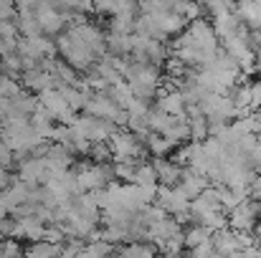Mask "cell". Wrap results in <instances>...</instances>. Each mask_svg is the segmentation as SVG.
Listing matches in <instances>:
<instances>
[{"mask_svg": "<svg viewBox=\"0 0 261 258\" xmlns=\"http://www.w3.org/2000/svg\"><path fill=\"white\" fill-rule=\"evenodd\" d=\"M56 51L64 56V61L69 64V66H74L76 71H87L91 69V64L96 61V56H94V51L89 48L87 43H82L79 38H74L69 31L64 33H59L56 36Z\"/></svg>", "mask_w": 261, "mask_h": 258, "instance_id": "cell-1", "label": "cell"}, {"mask_svg": "<svg viewBox=\"0 0 261 258\" xmlns=\"http://www.w3.org/2000/svg\"><path fill=\"white\" fill-rule=\"evenodd\" d=\"M69 33L74 36V38H79L82 43H87L89 48L94 51V56H101L104 51H107V33L99 28V25H94V23H89V20H84V23H71L69 25Z\"/></svg>", "mask_w": 261, "mask_h": 258, "instance_id": "cell-2", "label": "cell"}, {"mask_svg": "<svg viewBox=\"0 0 261 258\" xmlns=\"http://www.w3.org/2000/svg\"><path fill=\"white\" fill-rule=\"evenodd\" d=\"M36 18H38V25H41V33L43 36H59L64 28H66V18L64 13H59L54 5H36Z\"/></svg>", "mask_w": 261, "mask_h": 258, "instance_id": "cell-3", "label": "cell"}, {"mask_svg": "<svg viewBox=\"0 0 261 258\" xmlns=\"http://www.w3.org/2000/svg\"><path fill=\"white\" fill-rule=\"evenodd\" d=\"M46 167H48L46 157H33V155H28L25 160H20V162L15 165L18 180H23V182H28V185H43Z\"/></svg>", "mask_w": 261, "mask_h": 258, "instance_id": "cell-4", "label": "cell"}, {"mask_svg": "<svg viewBox=\"0 0 261 258\" xmlns=\"http://www.w3.org/2000/svg\"><path fill=\"white\" fill-rule=\"evenodd\" d=\"M211 241H213L218 256H241V246H239V238H236L233 228L226 225V228L211 231Z\"/></svg>", "mask_w": 261, "mask_h": 258, "instance_id": "cell-5", "label": "cell"}, {"mask_svg": "<svg viewBox=\"0 0 261 258\" xmlns=\"http://www.w3.org/2000/svg\"><path fill=\"white\" fill-rule=\"evenodd\" d=\"M18 79H20V86H23V89H28V91H33V94H38V91L54 86V76H51L48 71H43L41 66H36V69H23Z\"/></svg>", "mask_w": 261, "mask_h": 258, "instance_id": "cell-6", "label": "cell"}, {"mask_svg": "<svg viewBox=\"0 0 261 258\" xmlns=\"http://www.w3.org/2000/svg\"><path fill=\"white\" fill-rule=\"evenodd\" d=\"M152 167L158 172V182L160 185H168V187H175L177 182H180V165H175L173 160H168L165 155L163 157H155L152 160Z\"/></svg>", "mask_w": 261, "mask_h": 258, "instance_id": "cell-7", "label": "cell"}, {"mask_svg": "<svg viewBox=\"0 0 261 258\" xmlns=\"http://www.w3.org/2000/svg\"><path fill=\"white\" fill-rule=\"evenodd\" d=\"M61 251H64V243H51L46 238L31 241V246L23 248V253L31 258H54V256H61Z\"/></svg>", "mask_w": 261, "mask_h": 258, "instance_id": "cell-8", "label": "cell"}, {"mask_svg": "<svg viewBox=\"0 0 261 258\" xmlns=\"http://www.w3.org/2000/svg\"><path fill=\"white\" fill-rule=\"evenodd\" d=\"M107 51L114 53V56H129L132 53V33H107Z\"/></svg>", "mask_w": 261, "mask_h": 258, "instance_id": "cell-9", "label": "cell"}, {"mask_svg": "<svg viewBox=\"0 0 261 258\" xmlns=\"http://www.w3.org/2000/svg\"><path fill=\"white\" fill-rule=\"evenodd\" d=\"M38 104H43L54 117L56 114H61L69 104H66V99L61 96V91L56 89V86H48V89H43V91H38Z\"/></svg>", "mask_w": 261, "mask_h": 258, "instance_id": "cell-10", "label": "cell"}, {"mask_svg": "<svg viewBox=\"0 0 261 258\" xmlns=\"http://www.w3.org/2000/svg\"><path fill=\"white\" fill-rule=\"evenodd\" d=\"M236 13L249 28H261V5H256L254 0H239Z\"/></svg>", "mask_w": 261, "mask_h": 258, "instance_id": "cell-11", "label": "cell"}, {"mask_svg": "<svg viewBox=\"0 0 261 258\" xmlns=\"http://www.w3.org/2000/svg\"><path fill=\"white\" fill-rule=\"evenodd\" d=\"M114 253H119V256H155V253H160L158 251V246L155 243H140V241H127V246H114Z\"/></svg>", "mask_w": 261, "mask_h": 258, "instance_id": "cell-12", "label": "cell"}, {"mask_svg": "<svg viewBox=\"0 0 261 258\" xmlns=\"http://www.w3.org/2000/svg\"><path fill=\"white\" fill-rule=\"evenodd\" d=\"M155 106L163 109V111H168V114H182V111H185V101H182V96H180L177 89L165 91L163 96H158V104H155Z\"/></svg>", "mask_w": 261, "mask_h": 258, "instance_id": "cell-13", "label": "cell"}, {"mask_svg": "<svg viewBox=\"0 0 261 258\" xmlns=\"http://www.w3.org/2000/svg\"><path fill=\"white\" fill-rule=\"evenodd\" d=\"M107 91H109V96L114 99V104H117V106H122V109H127V106H129V101L135 99L132 86H129V81H124V79H119L117 84H112Z\"/></svg>", "mask_w": 261, "mask_h": 258, "instance_id": "cell-14", "label": "cell"}, {"mask_svg": "<svg viewBox=\"0 0 261 258\" xmlns=\"http://www.w3.org/2000/svg\"><path fill=\"white\" fill-rule=\"evenodd\" d=\"M198 223L208 231H218V228H226L228 225V213L223 208H216V210H208L203 215H198Z\"/></svg>", "mask_w": 261, "mask_h": 258, "instance_id": "cell-15", "label": "cell"}, {"mask_svg": "<svg viewBox=\"0 0 261 258\" xmlns=\"http://www.w3.org/2000/svg\"><path fill=\"white\" fill-rule=\"evenodd\" d=\"M59 91H61V96L66 99V104H69V109H74V111H82L84 109V104H87V96L76 89L74 84H61L56 86Z\"/></svg>", "mask_w": 261, "mask_h": 258, "instance_id": "cell-16", "label": "cell"}, {"mask_svg": "<svg viewBox=\"0 0 261 258\" xmlns=\"http://www.w3.org/2000/svg\"><path fill=\"white\" fill-rule=\"evenodd\" d=\"M205 238H211V231H208V228H203L200 223H195V225H190L188 231H182V243H185V251L195 248V246H198V243H203Z\"/></svg>", "mask_w": 261, "mask_h": 258, "instance_id": "cell-17", "label": "cell"}, {"mask_svg": "<svg viewBox=\"0 0 261 258\" xmlns=\"http://www.w3.org/2000/svg\"><path fill=\"white\" fill-rule=\"evenodd\" d=\"M145 147H147V152H150V155H155V157L170 155V152L175 150L173 145H170V142H168L163 134H158V132H152V134L147 137V145H145Z\"/></svg>", "mask_w": 261, "mask_h": 258, "instance_id": "cell-18", "label": "cell"}, {"mask_svg": "<svg viewBox=\"0 0 261 258\" xmlns=\"http://www.w3.org/2000/svg\"><path fill=\"white\" fill-rule=\"evenodd\" d=\"M135 185H158V172L152 167V162H140L135 167Z\"/></svg>", "mask_w": 261, "mask_h": 258, "instance_id": "cell-19", "label": "cell"}, {"mask_svg": "<svg viewBox=\"0 0 261 258\" xmlns=\"http://www.w3.org/2000/svg\"><path fill=\"white\" fill-rule=\"evenodd\" d=\"M109 253H114V243H107V241H87L84 243V248H82V253L79 256H109Z\"/></svg>", "mask_w": 261, "mask_h": 258, "instance_id": "cell-20", "label": "cell"}, {"mask_svg": "<svg viewBox=\"0 0 261 258\" xmlns=\"http://www.w3.org/2000/svg\"><path fill=\"white\" fill-rule=\"evenodd\" d=\"M89 160L91 162H112V147L107 142H91Z\"/></svg>", "mask_w": 261, "mask_h": 258, "instance_id": "cell-21", "label": "cell"}, {"mask_svg": "<svg viewBox=\"0 0 261 258\" xmlns=\"http://www.w3.org/2000/svg\"><path fill=\"white\" fill-rule=\"evenodd\" d=\"M109 28H112V33H132L135 31V18H129V15H112Z\"/></svg>", "mask_w": 261, "mask_h": 258, "instance_id": "cell-22", "label": "cell"}, {"mask_svg": "<svg viewBox=\"0 0 261 258\" xmlns=\"http://www.w3.org/2000/svg\"><path fill=\"white\" fill-rule=\"evenodd\" d=\"M23 86H20V81L15 79V76H8V74H0V96H15L18 91H20Z\"/></svg>", "mask_w": 261, "mask_h": 258, "instance_id": "cell-23", "label": "cell"}, {"mask_svg": "<svg viewBox=\"0 0 261 258\" xmlns=\"http://www.w3.org/2000/svg\"><path fill=\"white\" fill-rule=\"evenodd\" d=\"M20 33H18V25H15V20L13 18H3L0 20V38H18Z\"/></svg>", "mask_w": 261, "mask_h": 258, "instance_id": "cell-24", "label": "cell"}, {"mask_svg": "<svg viewBox=\"0 0 261 258\" xmlns=\"http://www.w3.org/2000/svg\"><path fill=\"white\" fill-rule=\"evenodd\" d=\"M249 91H251V111H256V106L261 104V79L259 81H251Z\"/></svg>", "mask_w": 261, "mask_h": 258, "instance_id": "cell-25", "label": "cell"}, {"mask_svg": "<svg viewBox=\"0 0 261 258\" xmlns=\"http://www.w3.org/2000/svg\"><path fill=\"white\" fill-rule=\"evenodd\" d=\"M112 8H114V0H94V13L112 15Z\"/></svg>", "mask_w": 261, "mask_h": 258, "instance_id": "cell-26", "label": "cell"}, {"mask_svg": "<svg viewBox=\"0 0 261 258\" xmlns=\"http://www.w3.org/2000/svg\"><path fill=\"white\" fill-rule=\"evenodd\" d=\"M10 180H13V175H10V170L0 167V190H5V187L10 185Z\"/></svg>", "mask_w": 261, "mask_h": 258, "instance_id": "cell-27", "label": "cell"}, {"mask_svg": "<svg viewBox=\"0 0 261 258\" xmlns=\"http://www.w3.org/2000/svg\"><path fill=\"white\" fill-rule=\"evenodd\" d=\"M254 59H256V64H259V74H261V46L254 48Z\"/></svg>", "mask_w": 261, "mask_h": 258, "instance_id": "cell-28", "label": "cell"}, {"mask_svg": "<svg viewBox=\"0 0 261 258\" xmlns=\"http://www.w3.org/2000/svg\"><path fill=\"white\" fill-rule=\"evenodd\" d=\"M254 117H256V122H259V127H261V114L259 111H254Z\"/></svg>", "mask_w": 261, "mask_h": 258, "instance_id": "cell-29", "label": "cell"}]
</instances>
